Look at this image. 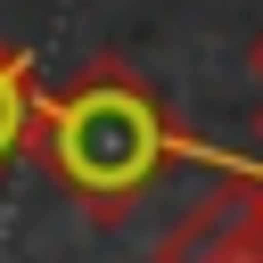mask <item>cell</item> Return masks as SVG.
<instances>
[{"label": "cell", "mask_w": 263, "mask_h": 263, "mask_svg": "<svg viewBox=\"0 0 263 263\" xmlns=\"http://www.w3.org/2000/svg\"><path fill=\"white\" fill-rule=\"evenodd\" d=\"M33 148H41L49 181H58L90 222H115L123 205H140V197L189 156L173 107H164L132 66H115V58H99L90 74H74L66 90L41 99Z\"/></svg>", "instance_id": "obj_1"}, {"label": "cell", "mask_w": 263, "mask_h": 263, "mask_svg": "<svg viewBox=\"0 0 263 263\" xmlns=\"http://www.w3.org/2000/svg\"><path fill=\"white\" fill-rule=\"evenodd\" d=\"M156 263H263V173H222V189L164 230Z\"/></svg>", "instance_id": "obj_2"}, {"label": "cell", "mask_w": 263, "mask_h": 263, "mask_svg": "<svg viewBox=\"0 0 263 263\" xmlns=\"http://www.w3.org/2000/svg\"><path fill=\"white\" fill-rule=\"evenodd\" d=\"M33 115H41V90H33V66L0 41V173L33 148Z\"/></svg>", "instance_id": "obj_3"}, {"label": "cell", "mask_w": 263, "mask_h": 263, "mask_svg": "<svg viewBox=\"0 0 263 263\" xmlns=\"http://www.w3.org/2000/svg\"><path fill=\"white\" fill-rule=\"evenodd\" d=\"M255 74H263V33H255Z\"/></svg>", "instance_id": "obj_4"}]
</instances>
